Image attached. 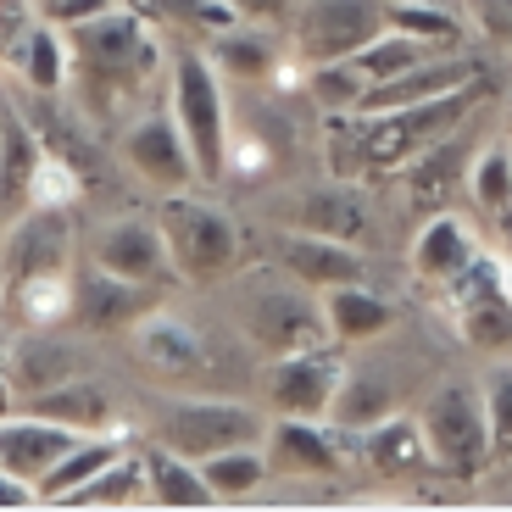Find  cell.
<instances>
[{"instance_id": "1", "label": "cell", "mask_w": 512, "mask_h": 512, "mask_svg": "<svg viewBox=\"0 0 512 512\" xmlns=\"http://www.w3.org/2000/svg\"><path fill=\"white\" fill-rule=\"evenodd\" d=\"M73 45V84H78V112L95 123L123 128L140 117V106L156 101V84H167V45L151 12L112 6L90 23L67 28Z\"/></svg>"}, {"instance_id": "2", "label": "cell", "mask_w": 512, "mask_h": 512, "mask_svg": "<svg viewBox=\"0 0 512 512\" xmlns=\"http://www.w3.org/2000/svg\"><path fill=\"white\" fill-rule=\"evenodd\" d=\"M167 112L179 117L184 140H190L201 184H223L234 106H229V78L206 56V45H179V51L167 56Z\"/></svg>"}, {"instance_id": "3", "label": "cell", "mask_w": 512, "mask_h": 512, "mask_svg": "<svg viewBox=\"0 0 512 512\" xmlns=\"http://www.w3.org/2000/svg\"><path fill=\"white\" fill-rule=\"evenodd\" d=\"M156 223H162L173 273H179L184 284H218L240 268V223H234L229 206H218L212 195L195 190V184L162 195Z\"/></svg>"}, {"instance_id": "4", "label": "cell", "mask_w": 512, "mask_h": 512, "mask_svg": "<svg viewBox=\"0 0 512 512\" xmlns=\"http://www.w3.org/2000/svg\"><path fill=\"white\" fill-rule=\"evenodd\" d=\"M240 334L256 357H284V351L329 340L323 323V295L290 279L284 268H262L240 284Z\"/></svg>"}, {"instance_id": "5", "label": "cell", "mask_w": 512, "mask_h": 512, "mask_svg": "<svg viewBox=\"0 0 512 512\" xmlns=\"http://www.w3.org/2000/svg\"><path fill=\"white\" fill-rule=\"evenodd\" d=\"M418 429H423V440H429V457H435L440 474L468 485V479H479L485 468H496L479 379H462V373L440 379L435 390H429V401H423V412H418Z\"/></svg>"}, {"instance_id": "6", "label": "cell", "mask_w": 512, "mask_h": 512, "mask_svg": "<svg viewBox=\"0 0 512 512\" xmlns=\"http://www.w3.org/2000/svg\"><path fill=\"white\" fill-rule=\"evenodd\" d=\"M346 373H351V351L340 340H318V346L284 351V357H262L256 396L273 418H329Z\"/></svg>"}, {"instance_id": "7", "label": "cell", "mask_w": 512, "mask_h": 512, "mask_svg": "<svg viewBox=\"0 0 512 512\" xmlns=\"http://www.w3.org/2000/svg\"><path fill=\"white\" fill-rule=\"evenodd\" d=\"M268 407L256 401H234V396H190V401H173L156 423V440L173 446L179 457H218V451L234 446H268Z\"/></svg>"}, {"instance_id": "8", "label": "cell", "mask_w": 512, "mask_h": 512, "mask_svg": "<svg viewBox=\"0 0 512 512\" xmlns=\"http://www.w3.org/2000/svg\"><path fill=\"white\" fill-rule=\"evenodd\" d=\"M479 90L485 84H462L451 95H435V101H418V106H401V112H384L368 117V167L373 173H401L412 156H423L429 145L451 140L457 128H468L479 106Z\"/></svg>"}, {"instance_id": "9", "label": "cell", "mask_w": 512, "mask_h": 512, "mask_svg": "<svg viewBox=\"0 0 512 512\" xmlns=\"http://www.w3.org/2000/svg\"><path fill=\"white\" fill-rule=\"evenodd\" d=\"M390 28V0H301L290 17V45L312 67L346 62Z\"/></svg>"}, {"instance_id": "10", "label": "cell", "mask_w": 512, "mask_h": 512, "mask_svg": "<svg viewBox=\"0 0 512 512\" xmlns=\"http://www.w3.org/2000/svg\"><path fill=\"white\" fill-rule=\"evenodd\" d=\"M268 462L279 479H340L362 468V435L334 418H273Z\"/></svg>"}, {"instance_id": "11", "label": "cell", "mask_w": 512, "mask_h": 512, "mask_svg": "<svg viewBox=\"0 0 512 512\" xmlns=\"http://www.w3.org/2000/svg\"><path fill=\"white\" fill-rule=\"evenodd\" d=\"M117 151H123L128 173H134L140 184H151L156 195H173V190L201 184V167H195V156H190V140H184L179 117L167 112V101L145 106L140 117H128Z\"/></svg>"}, {"instance_id": "12", "label": "cell", "mask_w": 512, "mask_h": 512, "mask_svg": "<svg viewBox=\"0 0 512 512\" xmlns=\"http://www.w3.org/2000/svg\"><path fill=\"white\" fill-rule=\"evenodd\" d=\"M73 212L62 206H23L12 223H6V240H0V279H39V273H73Z\"/></svg>"}, {"instance_id": "13", "label": "cell", "mask_w": 512, "mask_h": 512, "mask_svg": "<svg viewBox=\"0 0 512 512\" xmlns=\"http://www.w3.org/2000/svg\"><path fill=\"white\" fill-rule=\"evenodd\" d=\"M95 268L117 273V279H134V284H156V290H162L167 279H179L156 218H112V223H101V234H95Z\"/></svg>"}, {"instance_id": "14", "label": "cell", "mask_w": 512, "mask_h": 512, "mask_svg": "<svg viewBox=\"0 0 512 512\" xmlns=\"http://www.w3.org/2000/svg\"><path fill=\"white\" fill-rule=\"evenodd\" d=\"M0 67H6L28 95H67L73 90V45H67V28L39 12L34 23L12 39V51L0 56Z\"/></svg>"}, {"instance_id": "15", "label": "cell", "mask_w": 512, "mask_h": 512, "mask_svg": "<svg viewBox=\"0 0 512 512\" xmlns=\"http://www.w3.org/2000/svg\"><path fill=\"white\" fill-rule=\"evenodd\" d=\"M279 268L290 273V279H301L307 290L329 295V290H340V284L368 279V256L346 240H329V234L290 229V234H279Z\"/></svg>"}, {"instance_id": "16", "label": "cell", "mask_w": 512, "mask_h": 512, "mask_svg": "<svg viewBox=\"0 0 512 512\" xmlns=\"http://www.w3.org/2000/svg\"><path fill=\"white\" fill-rule=\"evenodd\" d=\"M479 245H485V234L474 229V223L462 218V212H451V206H440V212H429L418 229V240H412V256L407 268L418 284H429V290H440V284L451 279V273H462L468 262L479 256Z\"/></svg>"}, {"instance_id": "17", "label": "cell", "mask_w": 512, "mask_h": 512, "mask_svg": "<svg viewBox=\"0 0 512 512\" xmlns=\"http://www.w3.org/2000/svg\"><path fill=\"white\" fill-rule=\"evenodd\" d=\"M290 229H307V234H329V240L362 245V240L373 234L368 195H362L351 179L307 184V190L295 195V206H290Z\"/></svg>"}, {"instance_id": "18", "label": "cell", "mask_w": 512, "mask_h": 512, "mask_svg": "<svg viewBox=\"0 0 512 512\" xmlns=\"http://www.w3.org/2000/svg\"><path fill=\"white\" fill-rule=\"evenodd\" d=\"M128 340H134V357L151 373H162V379H190V373L206 368L201 329H195L190 318H179V312H167V307L145 312V318L128 329Z\"/></svg>"}, {"instance_id": "19", "label": "cell", "mask_w": 512, "mask_h": 512, "mask_svg": "<svg viewBox=\"0 0 512 512\" xmlns=\"http://www.w3.org/2000/svg\"><path fill=\"white\" fill-rule=\"evenodd\" d=\"M45 156L34 117L23 112V101L0 90V223H12L28 206V184H34V167Z\"/></svg>"}, {"instance_id": "20", "label": "cell", "mask_w": 512, "mask_h": 512, "mask_svg": "<svg viewBox=\"0 0 512 512\" xmlns=\"http://www.w3.org/2000/svg\"><path fill=\"white\" fill-rule=\"evenodd\" d=\"M156 307H162L156 284H134V279H117V273L95 268L90 279L78 284L73 318H84V329H95V334H128L145 312H156Z\"/></svg>"}, {"instance_id": "21", "label": "cell", "mask_w": 512, "mask_h": 512, "mask_svg": "<svg viewBox=\"0 0 512 512\" xmlns=\"http://www.w3.org/2000/svg\"><path fill=\"white\" fill-rule=\"evenodd\" d=\"M78 373H84V357H78V346L56 340L51 329H28L23 340H12V351H6V379H12L17 401L45 396V390H56V384L78 379Z\"/></svg>"}, {"instance_id": "22", "label": "cell", "mask_w": 512, "mask_h": 512, "mask_svg": "<svg viewBox=\"0 0 512 512\" xmlns=\"http://www.w3.org/2000/svg\"><path fill=\"white\" fill-rule=\"evenodd\" d=\"M401 307L390 301V295H379L368 279L362 284H340V290L323 295V323H329V340H340L346 351H362L373 346V340H384V334L396 329Z\"/></svg>"}, {"instance_id": "23", "label": "cell", "mask_w": 512, "mask_h": 512, "mask_svg": "<svg viewBox=\"0 0 512 512\" xmlns=\"http://www.w3.org/2000/svg\"><path fill=\"white\" fill-rule=\"evenodd\" d=\"M362 468H368L373 479H390V485H396V479H418L423 468H435L418 418L390 412V418H379L373 429H362Z\"/></svg>"}, {"instance_id": "24", "label": "cell", "mask_w": 512, "mask_h": 512, "mask_svg": "<svg viewBox=\"0 0 512 512\" xmlns=\"http://www.w3.org/2000/svg\"><path fill=\"white\" fill-rule=\"evenodd\" d=\"M468 162H474V151H468V140H462V128H457L451 140L429 145L423 156H412V162L401 167L407 201L418 206V212H440V206H451V190L468 184Z\"/></svg>"}, {"instance_id": "25", "label": "cell", "mask_w": 512, "mask_h": 512, "mask_svg": "<svg viewBox=\"0 0 512 512\" xmlns=\"http://www.w3.org/2000/svg\"><path fill=\"white\" fill-rule=\"evenodd\" d=\"M140 451H145V474H151V507H167V512L218 507V496H212V485H206L195 457H179V451L162 446V440H145Z\"/></svg>"}, {"instance_id": "26", "label": "cell", "mask_w": 512, "mask_h": 512, "mask_svg": "<svg viewBox=\"0 0 512 512\" xmlns=\"http://www.w3.org/2000/svg\"><path fill=\"white\" fill-rule=\"evenodd\" d=\"M56 507H95V512H134V507H151V474H145V451H123L90 479V485H78L73 496H62Z\"/></svg>"}, {"instance_id": "27", "label": "cell", "mask_w": 512, "mask_h": 512, "mask_svg": "<svg viewBox=\"0 0 512 512\" xmlns=\"http://www.w3.org/2000/svg\"><path fill=\"white\" fill-rule=\"evenodd\" d=\"M28 412H39V418H56L67 423V429H78V435H101L106 423L117 418V396L112 384L90 379V373H78V379L56 384V390H45V396L23 401Z\"/></svg>"}, {"instance_id": "28", "label": "cell", "mask_w": 512, "mask_h": 512, "mask_svg": "<svg viewBox=\"0 0 512 512\" xmlns=\"http://www.w3.org/2000/svg\"><path fill=\"white\" fill-rule=\"evenodd\" d=\"M279 28H262V23H234L229 34L206 39V56L218 62V73L229 78V84H268L273 62H279Z\"/></svg>"}, {"instance_id": "29", "label": "cell", "mask_w": 512, "mask_h": 512, "mask_svg": "<svg viewBox=\"0 0 512 512\" xmlns=\"http://www.w3.org/2000/svg\"><path fill=\"white\" fill-rule=\"evenodd\" d=\"M206 485H212V496H218V507H229V501H251L262 496V485H273V462H268V446H234V451H218V457L201 462Z\"/></svg>"}, {"instance_id": "30", "label": "cell", "mask_w": 512, "mask_h": 512, "mask_svg": "<svg viewBox=\"0 0 512 512\" xmlns=\"http://www.w3.org/2000/svg\"><path fill=\"white\" fill-rule=\"evenodd\" d=\"M6 301L17 307V318L28 329H62L78 307V284H73V273H39V279L6 284Z\"/></svg>"}, {"instance_id": "31", "label": "cell", "mask_w": 512, "mask_h": 512, "mask_svg": "<svg viewBox=\"0 0 512 512\" xmlns=\"http://www.w3.org/2000/svg\"><path fill=\"white\" fill-rule=\"evenodd\" d=\"M396 412V384H390V373L379 368H362V362H351L346 384H340V396H334V423H346V429H373L379 418H390Z\"/></svg>"}, {"instance_id": "32", "label": "cell", "mask_w": 512, "mask_h": 512, "mask_svg": "<svg viewBox=\"0 0 512 512\" xmlns=\"http://www.w3.org/2000/svg\"><path fill=\"white\" fill-rule=\"evenodd\" d=\"M123 451H134V446H117L112 435H78V446L67 451V457L56 462L51 474H45V479L34 485V490H39V507H56V501H62V496H73L78 485H90V479L101 474L106 462H112V457H123Z\"/></svg>"}, {"instance_id": "33", "label": "cell", "mask_w": 512, "mask_h": 512, "mask_svg": "<svg viewBox=\"0 0 512 512\" xmlns=\"http://www.w3.org/2000/svg\"><path fill=\"white\" fill-rule=\"evenodd\" d=\"M390 28L423 39L429 51H468V34H474L446 0H390Z\"/></svg>"}, {"instance_id": "34", "label": "cell", "mask_w": 512, "mask_h": 512, "mask_svg": "<svg viewBox=\"0 0 512 512\" xmlns=\"http://www.w3.org/2000/svg\"><path fill=\"white\" fill-rule=\"evenodd\" d=\"M468 195H474V206L490 223L512 212V140L507 134L474 151V162H468Z\"/></svg>"}, {"instance_id": "35", "label": "cell", "mask_w": 512, "mask_h": 512, "mask_svg": "<svg viewBox=\"0 0 512 512\" xmlns=\"http://www.w3.org/2000/svg\"><path fill=\"white\" fill-rule=\"evenodd\" d=\"M451 329L468 351H485V357H512V295H490L474 307L451 312Z\"/></svg>"}, {"instance_id": "36", "label": "cell", "mask_w": 512, "mask_h": 512, "mask_svg": "<svg viewBox=\"0 0 512 512\" xmlns=\"http://www.w3.org/2000/svg\"><path fill=\"white\" fill-rule=\"evenodd\" d=\"M84 190H90L84 167H78L73 156L45 145V156H39V167H34V184H28V206H62V212H73V206L84 201Z\"/></svg>"}, {"instance_id": "37", "label": "cell", "mask_w": 512, "mask_h": 512, "mask_svg": "<svg viewBox=\"0 0 512 512\" xmlns=\"http://www.w3.org/2000/svg\"><path fill=\"white\" fill-rule=\"evenodd\" d=\"M479 390H485V418H490V457L512 462V357L490 362Z\"/></svg>"}, {"instance_id": "38", "label": "cell", "mask_w": 512, "mask_h": 512, "mask_svg": "<svg viewBox=\"0 0 512 512\" xmlns=\"http://www.w3.org/2000/svg\"><path fill=\"white\" fill-rule=\"evenodd\" d=\"M156 6V17H167V23H179L190 39H218V34H229L234 23H240V12H234L229 0H151Z\"/></svg>"}, {"instance_id": "39", "label": "cell", "mask_w": 512, "mask_h": 512, "mask_svg": "<svg viewBox=\"0 0 512 512\" xmlns=\"http://www.w3.org/2000/svg\"><path fill=\"white\" fill-rule=\"evenodd\" d=\"M268 167H273L268 134H256V128H234V134H229V162H223V179L256 184V179H268Z\"/></svg>"}, {"instance_id": "40", "label": "cell", "mask_w": 512, "mask_h": 512, "mask_svg": "<svg viewBox=\"0 0 512 512\" xmlns=\"http://www.w3.org/2000/svg\"><path fill=\"white\" fill-rule=\"evenodd\" d=\"M468 28L501 56H512V0H468Z\"/></svg>"}, {"instance_id": "41", "label": "cell", "mask_w": 512, "mask_h": 512, "mask_svg": "<svg viewBox=\"0 0 512 512\" xmlns=\"http://www.w3.org/2000/svg\"><path fill=\"white\" fill-rule=\"evenodd\" d=\"M112 6H123V0H39V12L51 17V23H62V28L90 23V17L112 12Z\"/></svg>"}, {"instance_id": "42", "label": "cell", "mask_w": 512, "mask_h": 512, "mask_svg": "<svg viewBox=\"0 0 512 512\" xmlns=\"http://www.w3.org/2000/svg\"><path fill=\"white\" fill-rule=\"evenodd\" d=\"M234 12H240V23H262V28H290L295 6L301 0H229Z\"/></svg>"}, {"instance_id": "43", "label": "cell", "mask_w": 512, "mask_h": 512, "mask_svg": "<svg viewBox=\"0 0 512 512\" xmlns=\"http://www.w3.org/2000/svg\"><path fill=\"white\" fill-rule=\"evenodd\" d=\"M23 507H39V490L0 468V512H23Z\"/></svg>"}, {"instance_id": "44", "label": "cell", "mask_w": 512, "mask_h": 512, "mask_svg": "<svg viewBox=\"0 0 512 512\" xmlns=\"http://www.w3.org/2000/svg\"><path fill=\"white\" fill-rule=\"evenodd\" d=\"M6 351H12V340L0 334V418L12 412V401H17V390H12V379H6Z\"/></svg>"}, {"instance_id": "45", "label": "cell", "mask_w": 512, "mask_h": 512, "mask_svg": "<svg viewBox=\"0 0 512 512\" xmlns=\"http://www.w3.org/2000/svg\"><path fill=\"white\" fill-rule=\"evenodd\" d=\"M490 234H496L490 245H496V251L512 262V212H507V218H496V223H490Z\"/></svg>"}, {"instance_id": "46", "label": "cell", "mask_w": 512, "mask_h": 512, "mask_svg": "<svg viewBox=\"0 0 512 512\" xmlns=\"http://www.w3.org/2000/svg\"><path fill=\"white\" fill-rule=\"evenodd\" d=\"M507 140H512V101H507Z\"/></svg>"}, {"instance_id": "47", "label": "cell", "mask_w": 512, "mask_h": 512, "mask_svg": "<svg viewBox=\"0 0 512 512\" xmlns=\"http://www.w3.org/2000/svg\"><path fill=\"white\" fill-rule=\"evenodd\" d=\"M0 301H6V279H0Z\"/></svg>"}]
</instances>
